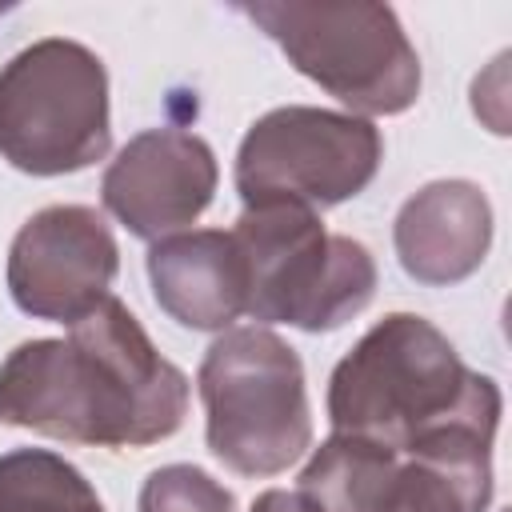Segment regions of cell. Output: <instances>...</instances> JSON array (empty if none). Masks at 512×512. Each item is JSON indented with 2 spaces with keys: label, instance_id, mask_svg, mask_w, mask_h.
<instances>
[{
  "label": "cell",
  "instance_id": "cell-11",
  "mask_svg": "<svg viewBox=\"0 0 512 512\" xmlns=\"http://www.w3.org/2000/svg\"><path fill=\"white\" fill-rule=\"evenodd\" d=\"M148 280L156 304L192 332H224L248 308V272L236 236L224 228H192L148 248Z\"/></svg>",
  "mask_w": 512,
  "mask_h": 512
},
{
  "label": "cell",
  "instance_id": "cell-1",
  "mask_svg": "<svg viewBox=\"0 0 512 512\" xmlns=\"http://www.w3.org/2000/svg\"><path fill=\"white\" fill-rule=\"evenodd\" d=\"M188 376L108 296L64 340H24L0 364V424L84 448H148L180 432Z\"/></svg>",
  "mask_w": 512,
  "mask_h": 512
},
{
  "label": "cell",
  "instance_id": "cell-12",
  "mask_svg": "<svg viewBox=\"0 0 512 512\" xmlns=\"http://www.w3.org/2000/svg\"><path fill=\"white\" fill-rule=\"evenodd\" d=\"M400 456L364 436L332 432L300 472L296 492L316 512H380Z\"/></svg>",
  "mask_w": 512,
  "mask_h": 512
},
{
  "label": "cell",
  "instance_id": "cell-3",
  "mask_svg": "<svg viewBox=\"0 0 512 512\" xmlns=\"http://www.w3.org/2000/svg\"><path fill=\"white\" fill-rule=\"evenodd\" d=\"M208 452L240 476H276L312 444L304 364L264 324L224 328L196 372Z\"/></svg>",
  "mask_w": 512,
  "mask_h": 512
},
{
  "label": "cell",
  "instance_id": "cell-4",
  "mask_svg": "<svg viewBox=\"0 0 512 512\" xmlns=\"http://www.w3.org/2000/svg\"><path fill=\"white\" fill-rule=\"evenodd\" d=\"M232 236L248 272L244 312L260 324L332 332L376 296L372 252L344 232H328L320 212L304 204H252Z\"/></svg>",
  "mask_w": 512,
  "mask_h": 512
},
{
  "label": "cell",
  "instance_id": "cell-14",
  "mask_svg": "<svg viewBox=\"0 0 512 512\" xmlns=\"http://www.w3.org/2000/svg\"><path fill=\"white\" fill-rule=\"evenodd\" d=\"M140 512H236V496L196 464H164L140 484Z\"/></svg>",
  "mask_w": 512,
  "mask_h": 512
},
{
  "label": "cell",
  "instance_id": "cell-15",
  "mask_svg": "<svg viewBox=\"0 0 512 512\" xmlns=\"http://www.w3.org/2000/svg\"><path fill=\"white\" fill-rule=\"evenodd\" d=\"M252 512H316L300 492H288V488H268L252 500Z\"/></svg>",
  "mask_w": 512,
  "mask_h": 512
},
{
  "label": "cell",
  "instance_id": "cell-6",
  "mask_svg": "<svg viewBox=\"0 0 512 512\" xmlns=\"http://www.w3.org/2000/svg\"><path fill=\"white\" fill-rule=\"evenodd\" d=\"M112 148L108 72L80 40L48 36L0 68V156L28 176H68Z\"/></svg>",
  "mask_w": 512,
  "mask_h": 512
},
{
  "label": "cell",
  "instance_id": "cell-5",
  "mask_svg": "<svg viewBox=\"0 0 512 512\" xmlns=\"http://www.w3.org/2000/svg\"><path fill=\"white\" fill-rule=\"evenodd\" d=\"M240 12L352 116H400L420 96V56L388 4L256 0Z\"/></svg>",
  "mask_w": 512,
  "mask_h": 512
},
{
  "label": "cell",
  "instance_id": "cell-2",
  "mask_svg": "<svg viewBox=\"0 0 512 512\" xmlns=\"http://www.w3.org/2000/svg\"><path fill=\"white\" fill-rule=\"evenodd\" d=\"M496 380L472 372L448 336L416 312H388L328 376L332 432L364 436L404 456L440 424L496 396Z\"/></svg>",
  "mask_w": 512,
  "mask_h": 512
},
{
  "label": "cell",
  "instance_id": "cell-8",
  "mask_svg": "<svg viewBox=\"0 0 512 512\" xmlns=\"http://www.w3.org/2000/svg\"><path fill=\"white\" fill-rule=\"evenodd\" d=\"M120 248L108 220L88 204H52L20 224L8 248L12 304L32 320L76 324L112 296Z\"/></svg>",
  "mask_w": 512,
  "mask_h": 512
},
{
  "label": "cell",
  "instance_id": "cell-9",
  "mask_svg": "<svg viewBox=\"0 0 512 512\" xmlns=\"http://www.w3.org/2000/svg\"><path fill=\"white\" fill-rule=\"evenodd\" d=\"M216 180L220 168L208 140L184 128H148L104 168L100 200L132 236L156 244L204 216Z\"/></svg>",
  "mask_w": 512,
  "mask_h": 512
},
{
  "label": "cell",
  "instance_id": "cell-7",
  "mask_svg": "<svg viewBox=\"0 0 512 512\" xmlns=\"http://www.w3.org/2000/svg\"><path fill=\"white\" fill-rule=\"evenodd\" d=\"M384 160L380 128L352 112L288 104L264 112L240 140L236 192L252 204H304L312 212L360 196Z\"/></svg>",
  "mask_w": 512,
  "mask_h": 512
},
{
  "label": "cell",
  "instance_id": "cell-13",
  "mask_svg": "<svg viewBox=\"0 0 512 512\" xmlns=\"http://www.w3.org/2000/svg\"><path fill=\"white\" fill-rule=\"evenodd\" d=\"M0 512H104V504L64 456L12 448L0 456Z\"/></svg>",
  "mask_w": 512,
  "mask_h": 512
},
{
  "label": "cell",
  "instance_id": "cell-10",
  "mask_svg": "<svg viewBox=\"0 0 512 512\" xmlns=\"http://www.w3.org/2000/svg\"><path fill=\"white\" fill-rule=\"evenodd\" d=\"M392 244L416 284H460L492 248V204L472 180H432L400 204Z\"/></svg>",
  "mask_w": 512,
  "mask_h": 512
}]
</instances>
